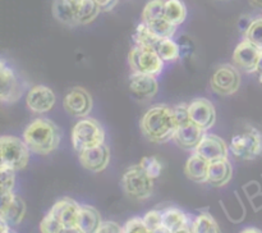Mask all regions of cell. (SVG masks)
Instances as JSON below:
<instances>
[{
    "mask_svg": "<svg viewBox=\"0 0 262 233\" xmlns=\"http://www.w3.org/2000/svg\"><path fill=\"white\" fill-rule=\"evenodd\" d=\"M92 97L87 90L82 87H74L69 90L63 99V107L66 112L72 117L82 118L89 117L92 110Z\"/></svg>",
    "mask_w": 262,
    "mask_h": 233,
    "instance_id": "30bf717a",
    "label": "cell"
},
{
    "mask_svg": "<svg viewBox=\"0 0 262 233\" xmlns=\"http://www.w3.org/2000/svg\"><path fill=\"white\" fill-rule=\"evenodd\" d=\"M252 20H253V18H251L248 14L242 15V17L239 18V22H238V27H239L241 32H242L243 35H245V33L247 32V30H248V28H250V26H251V23H252Z\"/></svg>",
    "mask_w": 262,
    "mask_h": 233,
    "instance_id": "f35d334b",
    "label": "cell"
},
{
    "mask_svg": "<svg viewBox=\"0 0 262 233\" xmlns=\"http://www.w3.org/2000/svg\"><path fill=\"white\" fill-rule=\"evenodd\" d=\"M64 225L55 218V215L51 214L50 211L43 217L40 223V232L41 233H60Z\"/></svg>",
    "mask_w": 262,
    "mask_h": 233,
    "instance_id": "836d02e7",
    "label": "cell"
},
{
    "mask_svg": "<svg viewBox=\"0 0 262 233\" xmlns=\"http://www.w3.org/2000/svg\"><path fill=\"white\" fill-rule=\"evenodd\" d=\"M241 233H262V230L255 227H248V228H245Z\"/></svg>",
    "mask_w": 262,
    "mask_h": 233,
    "instance_id": "f6af8a7d",
    "label": "cell"
},
{
    "mask_svg": "<svg viewBox=\"0 0 262 233\" xmlns=\"http://www.w3.org/2000/svg\"><path fill=\"white\" fill-rule=\"evenodd\" d=\"M30 147L23 138L15 136H3L0 138V165L13 171H22L30 161Z\"/></svg>",
    "mask_w": 262,
    "mask_h": 233,
    "instance_id": "5b68a950",
    "label": "cell"
},
{
    "mask_svg": "<svg viewBox=\"0 0 262 233\" xmlns=\"http://www.w3.org/2000/svg\"><path fill=\"white\" fill-rule=\"evenodd\" d=\"M194 233H222L219 224L210 213H201L193 220Z\"/></svg>",
    "mask_w": 262,
    "mask_h": 233,
    "instance_id": "f1b7e54d",
    "label": "cell"
},
{
    "mask_svg": "<svg viewBox=\"0 0 262 233\" xmlns=\"http://www.w3.org/2000/svg\"><path fill=\"white\" fill-rule=\"evenodd\" d=\"M79 163L84 169L94 173L105 171L110 163V150L106 145H100L79 153Z\"/></svg>",
    "mask_w": 262,
    "mask_h": 233,
    "instance_id": "e0dca14e",
    "label": "cell"
},
{
    "mask_svg": "<svg viewBox=\"0 0 262 233\" xmlns=\"http://www.w3.org/2000/svg\"><path fill=\"white\" fill-rule=\"evenodd\" d=\"M129 91L135 99L140 101H147L158 94V79L156 77L147 76V74L132 73L129 77Z\"/></svg>",
    "mask_w": 262,
    "mask_h": 233,
    "instance_id": "2e32d148",
    "label": "cell"
},
{
    "mask_svg": "<svg viewBox=\"0 0 262 233\" xmlns=\"http://www.w3.org/2000/svg\"><path fill=\"white\" fill-rule=\"evenodd\" d=\"M262 51L253 44L243 38L233 51V66L246 73H256Z\"/></svg>",
    "mask_w": 262,
    "mask_h": 233,
    "instance_id": "7c38bea8",
    "label": "cell"
},
{
    "mask_svg": "<svg viewBox=\"0 0 262 233\" xmlns=\"http://www.w3.org/2000/svg\"><path fill=\"white\" fill-rule=\"evenodd\" d=\"M26 83L22 77L15 73L14 69L5 63L0 61V100L5 104L17 102L25 92Z\"/></svg>",
    "mask_w": 262,
    "mask_h": 233,
    "instance_id": "ba28073f",
    "label": "cell"
},
{
    "mask_svg": "<svg viewBox=\"0 0 262 233\" xmlns=\"http://www.w3.org/2000/svg\"><path fill=\"white\" fill-rule=\"evenodd\" d=\"M189 119L205 132L214 127L216 122V110L214 104L205 97H197L188 104Z\"/></svg>",
    "mask_w": 262,
    "mask_h": 233,
    "instance_id": "4fadbf2b",
    "label": "cell"
},
{
    "mask_svg": "<svg viewBox=\"0 0 262 233\" xmlns=\"http://www.w3.org/2000/svg\"><path fill=\"white\" fill-rule=\"evenodd\" d=\"M105 143V131L99 120L94 118H82L72 130V145L74 150L82 153L89 149Z\"/></svg>",
    "mask_w": 262,
    "mask_h": 233,
    "instance_id": "277c9868",
    "label": "cell"
},
{
    "mask_svg": "<svg viewBox=\"0 0 262 233\" xmlns=\"http://www.w3.org/2000/svg\"><path fill=\"white\" fill-rule=\"evenodd\" d=\"M60 233H84V232L79 227L74 225V227H64Z\"/></svg>",
    "mask_w": 262,
    "mask_h": 233,
    "instance_id": "b9f144b4",
    "label": "cell"
},
{
    "mask_svg": "<svg viewBox=\"0 0 262 233\" xmlns=\"http://www.w3.org/2000/svg\"><path fill=\"white\" fill-rule=\"evenodd\" d=\"M164 63L165 61L152 48L135 45L128 54V64L132 73L158 77L163 72Z\"/></svg>",
    "mask_w": 262,
    "mask_h": 233,
    "instance_id": "8992f818",
    "label": "cell"
},
{
    "mask_svg": "<svg viewBox=\"0 0 262 233\" xmlns=\"http://www.w3.org/2000/svg\"><path fill=\"white\" fill-rule=\"evenodd\" d=\"M245 38L262 51V15L253 18L250 28L245 33Z\"/></svg>",
    "mask_w": 262,
    "mask_h": 233,
    "instance_id": "4dcf8cb0",
    "label": "cell"
},
{
    "mask_svg": "<svg viewBox=\"0 0 262 233\" xmlns=\"http://www.w3.org/2000/svg\"><path fill=\"white\" fill-rule=\"evenodd\" d=\"M23 140L31 151L38 155H49L59 147L61 132L48 118H36L23 131Z\"/></svg>",
    "mask_w": 262,
    "mask_h": 233,
    "instance_id": "7a4b0ae2",
    "label": "cell"
},
{
    "mask_svg": "<svg viewBox=\"0 0 262 233\" xmlns=\"http://www.w3.org/2000/svg\"><path fill=\"white\" fill-rule=\"evenodd\" d=\"M191 215L186 214L183 210L178 209V207H166L163 210V228L168 232L173 233L184 224L189 222Z\"/></svg>",
    "mask_w": 262,
    "mask_h": 233,
    "instance_id": "603a6c76",
    "label": "cell"
},
{
    "mask_svg": "<svg viewBox=\"0 0 262 233\" xmlns=\"http://www.w3.org/2000/svg\"><path fill=\"white\" fill-rule=\"evenodd\" d=\"M53 14L56 19L69 27L78 26L76 17V10L68 0H55L53 5Z\"/></svg>",
    "mask_w": 262,
    "mask_h": 233,
    "instance_id": "cb8c5ba5",
    "label": "cell"
},
{
    "mask_svg": "<svg viewBox=\"0 0 262 233\" xmlns=\"http://www.w3.org/2000/svg\"><path fill=\"white\" fill-rule=\"evenodd\" d=\"M193 153L204 158L209 163L225 160L229 154V146L222 137L212 133H205Z\"/></svg>",
    "mask_w": 262,
    "mask_h": 233,
    "instance_id": "8fae6325",
    "label": "cell"
},
{
    "mask_svg": "<svg viewBox=\"0 0 262 233\" xmlns=\"http://www.w3.org/2000/svg\"><path fill=\"white\" fill-rule=\"evenodd\" d=\"M164 15L169 22L179 27L187 18L186 4L182 0H166L165 7H164Z\"/></svg>",
    "mask_w": 262,
    "mask_h": 233,
    "instance_id": "484cf974",
    "label": "cell"
},
{
    "mask_svg": "<svg viewBox=\"0 0 262 233\" xmlns=\"http://www.w3.org/2000/svg\"><path fill=\"white\" fill-rule=\"evenodd\" d=\"M94 2L101 8L102 12H107V10H112L117 5L118 0H94Z\"/></svg>",
    "mask_w": 262,
    "mask_h": 233,
    "instance_id": "ab89813d",
    "label": "cell"
},
{
    "mask_svg": "<svg viewBox=\"0 0 262 233\" xmlns=\"http://www.w3.org/2000/svg\"><path fill=\"white\" fill-rule=\"evenodd\" d=\"M241 74L238 68L232 64H223L217 67L211 77V89L223 96L234 95L239 90Z\"/></svg>",
    "mask_w": 262,
    "mask_h": 233,
    "instance_id": "9c48e42d",
    "label": "cell"
},
{
    "mask_svg": "<svg viewBox=\"0 0 262 233\" xmlns=\"http://www.w3.org/2000/svg\"><path fill=\"white\" fill-rule=\"evenodd\" d=\"M143 220L151 232L163 229V210H150L145 214Z\"/></svg>",
    "mask_w": 262,
    "mask_h": 233,
    "instance_id": "e575fe53",
    "label": "cell"
},
{
    "mask_svg": "<svg viewBox=\"0 0 262 233\" xmlns=\"http://www.w3.org/2000/svg\"><path fill=\"white\" fill-rule=\"evenodd\" d=\"M229 150L239 160H255L262 155V132L252 125L233 135L229 142Z\"/></svg>",
    "mask_w": 262,
    "mask_h": 233,
    "instance_id": "3957f363",
    "label": "cell"
},
{
    "mask_svg": "<svg viewBox=\"0 0 262 233\" xmlns=\"http://www.w3.org/2000/svg\"><path fill=\"white\" fill-rule=\"evenodd\" d=\"M173 110H174V115H176V119L178 124H182V123H186L191 120L189 119L188 104L182 102V104L176 105V107L173 108Z\"/></svg>",
    "mask_w": 262,
    "mask_h": 233,
    "instance_id": "8d00e7d4",
    "label": "cell"
},
{
    "mask_svg": "<svg viewBox=\"0 0 262 233\" xmlns=\"http://www.w3.org/2000/svg\"><path fill=\"white\" fill-rule=\"evenodd\" d=\"M145 25L147 26L148 30L154 33L156 38H173L177 32V28H178L176 25L169 22L165 18V15L155 18V19L150 20V22H146Z\"/></svg>",
    "mask_w": 262,
    "mask_h": 233,
    "instance_id": "4316f807",
    "label": "cell"
},
{
    "mask_svg": "<svg viewBox=\"0 0 262 233\" xmlns=\"http://www.w3.org/2000/svg\"><path fill=\"white\" fill-rule=\"evenodd\" d=\"M256 74H257V77H258V81L262 83V53H261L260 61H258V64H257V69H256Z\"/></svg>",
    "mask_w": 262,
    "mask_h": 233,
    "instance_id": "ee69618b",
    "label": "cell"
},
{
    "mask_svg": "<svg viewBox=\"0 0 262 233\" xmlns=\"http://www.w3.org/2000/svg\"><path fill=\"white\" fill-rule=\"evenodd\" d=\"M56 102V96L53 90L43 84L31 87L26 96V105L28 110L35 114H43L50 112Z\"/></svg>",
    "mask_w": 262,
    "mask_h": 233,
    "instance_id": "5bb4252c",
    "label": "cell"
},
{
    "mask_svg": "<svg viewBox=\"0 0 262 233\" xmlns=\"http://www.w3.org/2000/svg\"><path fill=\"white\" fill-rule=\"evenodd\" d=\"M123 233H154L148 229V227L146 225L143 218L135 217L130 218L129 220L125 222V224L123 225Z\"/></svg>",
    "mask_w": 262,
    "mask_h": 233,
    "instance_id": "d590c367",
    "label": "cell"
},
{
    "mask_svg": "<svg viewBox=\"0 0 262 233\" xmlns=\"http://www.w3.org/2000/svg\"><path fill=\"white\" fill-rule=\"evenodd\" d=\"M79 210H81V205L78 202L74 201L71 197H63L53 205L50 213L55 215L56 219L64 227H74L78 223Z\"/></svg>",
    "mask_w": 262,
    "mask_h": 233,
    "instance_id": "ac0fdd59",
    "label": "cell"
},
{
    "mask_svg": "<svg viewBox=\"0 0 262 233\" xmlns=\"http://www.w3.org/2000/svg\"><path fill=\"white\" fill-rule=\"evenodd\" d=\"M96 233H123V227L112 220H105Z\"/></svg>",
    "mask_w": 262,
    "mask_h": 233,
    "instance_id": "74e56055",
    "label": "cell"
},
{
    "mask_svg": "<svg viewBox=\"0 0 262 233\" xmlns=\"http://www.w3.org/2000/svg\"><path fill=\"white\" fill-rule=\"evenodd\" d=\"M193 220H194V218L192 217L191 219H189V222L187 223V224H184L183 227H181L179 229H177L176 232H173V233H194Z\"/></svg>",
    "mask_w": 262,
    "mask_h": 233,
    "instance_id": "60d3db41",
    "label": "cell"
},
{
    "mask_svg": "<svg viewBox=\"0 0 262 233\" xmlns=\"http://www.w3.org/2000/svg\"><path fill=\"white\" fill-rule=\"evenodd\" d=\"M101 8L94 2V0H82L81 4L77 9V22L78 26L90 25L97 18V15L101 13Z\"/></svg>",
    "mask_w": 262,
    "mask_h": 233,
    "instance_id": "83f0119b",
    "label": "cell"
},
{
    "mask_svg": "<svg viewBox=\"0 0 262 233\" xmlns=\"http://www.w3.org/2000/svg\"><path fill=\"white\" fill-rule=\"evenodd\" d=\"M154 49L164 61H176L181 58V46L173 38H160Z\"/></svg>",
    "mask_w": 262,
    "mask_h": 233,
    "instance_id": "d4e9b609",
    "label": "cell"
},
{
    "mask_svg": "<svg viewBox=\"0 0 262 233\" xmlns=\"http://www.w3.org/2000/svg\"><path fill=\"white\" fill-rule=\"evenodd\" d=\"M166 0H150L146 3L145 8L141 14L142 22H150L155 18L163 17L164 15V7H165Z\"/></svg>",
    "mask_w": 262,
    "mask_h": 233,
    "instance_id": "f546056e",
    "label": "cell"
},
{
    "mask_svg": "<svg viewBox=\"0 0 262 233\" xmlns=\"http://www.w3.org/2000/svg\"><path fill=\"white\" fill-rule=\"evenodd\" d=\"M26 215V202L14 192L2 194V207L0 220H4L8 225L19 224Z\"/></svg>",
    "mask_w": 262,
    "mask_h": 233,
    "instance_id": "9a60e30c",
    "label": "cell"
},
{
    "mask_svg": "<svg viewBox=\"0 0 262 233\" xmlns=\"http://www.w3.org/2000/svg\"><path fill=\"white\" fill-rule=\"evenodd\" d=\"M233 177V166L228 159L210 163L207 183L214 187H223L230 182Z\"/></svg>",
    "mask_w": 262,
    "mask_h": 233,
    "instance_id": "44dd1931",
    "label": "cell"
},
{
    "mask_svg": "<svg viewBox=\"0 0 262 233\" xmlns=\"http://www.w3.org/2000/svg\"><path fill=\"white\" fill-rule=\"evenodd\" d=\"M140 165L154 179L159 178L161 176V173H163V163L156 156H145L140 161Z\"/></svg>",
    "mask_w": 262,
    "mask_h": 233,
    "instance_id": "1f68e13d",
    "label": "cell"
},
{
    "mask_svg": "<svg viewBox=\"0 0 262 233\" xmlns=\"http://www.w3.org/2000/svg\"><path fill=\"white\" fill-rule=\"evenodd\" d=\"M0 183H2V194L13 192L15 184V171L0 165Z\"/></svg>",
    "mask_w": 262,
    "mask_h": 233,
    "instance_id": "d6a6232c",
    "label": "cell"
},
{
    "mask_svg": "<svg viewBox=\"0 0 262 233\" xmlns=\"http://www.w3.org/2000/svg\"><path fill=\"white\" fill-rule=\"evenodd\" d=\"M154 181L145 169L137 164L124 172L122 177V188L125 194L135 200H147L154 192Z\"/></svg>",
    "mask_w": 262,
    "mask_h": 233,
    "instance_id": "52a82bcc",
    "label": "cell"
},
{
    "mask_svg": "<svg viewBox=\"0 0 262 233\" xmlns=\"http://www.w3.org/2000/svg\"><path fill=\"white\" fill-rule=\"evenodd\" d=\"M104 220L101 219L99 210L91 205H81L77 227L81 228L84 233H96Z\"/></svg>",
    "mask_w": 262,
    "mask_h": 233,
    "instance_id": "7402d4cb",
    "label": "cell"
},
{
    "mask_svg": "<svg viewBox=\"0 0 262 233\" xmlns=\"http://www.w3.org/2000/svg\"><path fill=\"white\" fill-rule=\"evenodd\" d=\"M209 168V161L197 155L196 153H193L187 159L186 165H184V173L191 181L196 182V183H207Z\"/></svg>",
    "mask_w": 262,
    "mask_h": 233,
    "instance_id": "ffe728a7",
    "label": "cell"
},
{
    "mask_svg": "<svg viewBox=\"0 0 262 233\" xmlns=\"http://www.w3.org/2000/svg\"><path fill=\"white\" fill-rule=\"evenodd\" d=\"M0 233H15L4 220H0Z\"/></svg>",
    "mask_w": 262,
    "mask_h": 233,
    "instance_id": "7bdbcfd3",
    "label": "cell"
},
{
    "mask_svg": "<svg viewBox=\"0 0 262 233\" xmlns=\"http://www.w3.org/2000/svg\"><path fill=\"white\" fill-rule=\"evenodd\" d=\"M205 133L206 132L204 130H201L199 125H196L193 122L189 120V122L178 124L173 141L181 149H184V150H194Z\"/></svg>",
    "mask_w": 262,
    "mask_h": 233,
    "instance_id": "d6986e66",
    "label": "cell"
},
{
    "mask_svg": "<svg viewBox=\"0 0 262 233\" xmlns=\"http://www.w3.org/2000/svg\"><path fill=\"white\" fill-rule=\"evenodd\" d=\"M178 128L173 108L168 105H155L143 114L141 131L151 142L163 143L173 140Z\"/></svg>",
    "mask_w": 262,
    "mask_h": 233,
    "instance_id": "6da1fadb",
    "label": "cell"
},
{
    "mask_svg": "<svg viewBox=\"0 0 262 233\" xmlns=\"http://www.w3.org/2000/svg\"><path fill=\"white\" fill-rule=\"evenodd\" d=\"M250 3L253 8L262 10V0H250Z\"/></svg>",
    "mask_w": 262,
    "mask_h": 233,
    "instance_id": "bcb514c9",
    "label": "cell"
}]
</instances>
